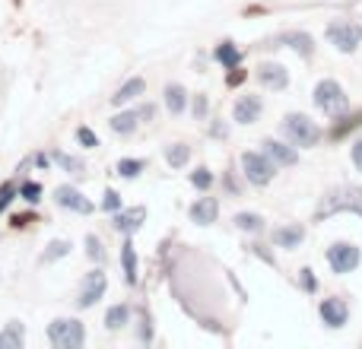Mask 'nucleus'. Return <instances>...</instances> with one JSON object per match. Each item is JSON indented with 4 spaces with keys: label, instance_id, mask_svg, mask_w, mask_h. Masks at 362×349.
Instances as JSON below:
<instances>
[{
    "label": "nucleus",
    "instance_id": "1",
    "mask_svg": "<svg viewBox=\"0 0 362 349\" xmlns=\"http://www.w3.org/2000/svg\"><path fill=\"white\" fill-rule=\"evenodd\" d=\"M334 213H356V216H362V187L340 184L334 191H327L318 213H315V219H327Z\"/></svg>",
    "mask_w": 362,
    "mask_h": 349
},
{
    "label": "nucleus",
    "instance_id": "2",
    "mask_svg": "<svg viewBox=\"0 0 362 349\" xmlns=\"http://www.w3.org/2000/svg\"><path fill=\"white\" fill-rule=\"evenodd\" d=\"M315 105L327 114V118H344L350 112V99H346L344 86L337 80H321L315 86Z\"/></svg>",
    "mask_w": 362,
    "mask_h": 349
},
{
    "label": "nucleus",
    "instance_id": "3",
    "mask_svg": "<svg viewBox=\"0 0 362 349\" xmlns=\"http://www.w3.org/2000/svg\"><path fill=\"white\" fill-rule=\"evenodd\" d=\"M283 134H286L289 143H296V146H315L321 140V127L315 124L308 114H299V112L283 118Z\"/></svg>",
    "mask_w": 362,
    "mask_h": 349
},
{
    "label": "nucleus",
    "instance_id": "4",
    "mask_svg": "<svg viewBox=\"0 0 362 349\" xmlns=\"http://www.w3.org/2000/svg\"><path fill=\"white\" fill-rule=\"evenodd\" d=\"M48 340L57 349H80L86 343V331H83V324L74 318H57V321H51V327H48Z\"/></svg>",
    "mask_w": 362,
    "mask_h": 349
},
{
    "label": "nucleus",
    "instance_id": "5",
    "mask_svg": "<svg viewBox=\"0 0 362 349\" xmlns=\"http://www.w3.org/2000/svg\"><path fill=\"white\" fill-rule=\"evenodd\" d=\"M327 42L337 51H344V54H353L362 42V25L350 23V19H337V23L327 25Z\"/></svg>",
    "mask_w": 362,
    "mask_h": 349
},
{
    "label": "nucleus",
    "instance_id": "6",
    "mask_svg": "<svg viewBox=\"0 0 362 349\" xmlns=\"http://www.w3.org/2000/svg\"><path fill=\"white\" fill-rule=\"evenodd\" d=\"M242 172H245V178H248L251 184L264 187V184L274 181L276 165L267 159V153H242Z\"/></svg>",
    "mask_w": 362,
    "mask_h": 349
},
{
    "label": "nucleus",
    "instance_id": "7",
    "mask_svg": "<svg viewBox=\"0 0 362 349\" xmlns=\"http://www.w3.org/2000/svg\"><path fill=\"white\" fill-rule=\"evenodd\" d=\"M359 261H362L359 248L350 242H337L327 248V264H331L334 273H353L359 267Z\"/></svg>",
    "mask_w": 362,
    "mask_h": 349
},
{
    "label": "nucleus",
    "instance_id": "8",
    "mask_svg": "<svg viewBox=\"0 0 362 349\" xmlns=\"http://www.w3.org/2000/svg\"><path fill=\"white\" fill-rule=\"evenodd\" d=\"M105 289H108V280H105V273H102V270L86 273V280H83V286H80V299H76V305H80V308H93L95 302L105 295Z\"/></svg>",
    "mask_w": 362,
    "mask_h": 349
},
{
    "label": "nucleus",
    "instance_id": "9",
    "mask_svg": "<svg viewBox=\"0 0 362 349\" xmlns=\"http://www.w3.org/2000/svg\"><path fill=\"white\" fill-rule=\"evenodd\" d=\"M54 203L57 206H64V210H74V213H93V200L89 197H83L76 187H70V184H61L54 191Z\"/></svg>",
    "mask_w": 362,
    "mask_h": 349
},
{
    "label": "nucleus",
    "instance_id": "10",
    "mask_svg": "<svg viewBox=\"0 0 362 349\" xmlns=\"http://www.w3.org/2000/svg\"><path fill=\"white\" fill-rule=\"evenodd\" d=\"M257 80H261L267 89H276V93L289 86V73H286V67H283V64H270V61H264L261 67H257Z\"/></svg>",
    "mask_w": 362,
    "mask_h": 349
},
{
    "label": "nucleus",
    "instance_id": "11",
    "mask_svg": "<svg viewBox=\"0 0 362 349\" xmlns=\"http://www.w3.org/2000/svg\"><path fill=\"white\" fill-rule=\"evenodd\" d=\"M146 223V210L144 206H131V210H118L112 219V225L118 232H124V235H134V232L140 229V225Z\"/></svg>",
    "mask_w": 362,
    "mask_h": 349
},
{
    "label": "nucleus",
    "instance_id": "12",
    "mask_svg": "<svg viewBox=\"0 0 362 349\" xmlns=\"http://www.w3.org/2000/svg\"><path fill=\"white\" fill-rule=\"evenodd\" d=\"M318 312H321V321H325L327 327H344L346 318H350V308H346L344 299H325Z\"/></svg>",
    "mask_w": 362,
    "mask_h": 349
},
{
    "label": "nucleus",
    "instance_id": "13",
    "mask_svg": "<svg viewBox=\"0 0 362 349\" xmlns=\"http://www.w3.org/2000/svg\"><path fill=\"white\" fill-rule=\"evenodd\" d=\"M261 99L257 95H238L235 108H232V118L238 121V124H255L257 118H261Z\"/></svg>",
    "mask_w": 362,
    "mask_h": 349
},
{
    "label": "nucleus",
    "instance_id": "14",
    "mask_svg": "<svg viewBox=\"0 0 362 349\" xmlns=\"http://www.w3.org/2000/svg\"><path fill=\"white\" fill-rule=\"evenodd\" d=\"M264 153H267V159L274 165H296L299 162V153H296V143L293 146H286V143H280V140H264Z\"/></svg>",
    "mask_w": 362,
    "mask_h": 349
},
{
    "label": "nucleus",
    "instance_id": "15",
    "mask_svg": "<svg viewBox=\"0 0 362 349\" xmlns=\"http://www.w3.org/2000/svg\"><path fill=\"white\" fill-rule=\"evenodd\" d=\"M302 238H305V229H302L299 223L274 229V244H276V248H299Z\"/></svg>",
    "mask_w": 362,
    "mask_h": 349
},
{
    "label": "nucleus",
    "instance_id": "16",
    "mask_svg": "<svg viewBox=\"0 0 362 349\" xmlns=\"http://www.w3.org/2000/svg\"><path fill=\"white\" fill-rule=\"evenodd\" d=\"M187 213H191V219H194V223H197V225H210V223H216L219 203H216V200H213V197H200L197 203H194Z\"/></svg>",
    "mask_w": 362,
    "mask_h": 349
},
{
    "label": "nucleus",
    "instance_id": "17",
    "mask_svg": "<svg viewBox=\"0 0 362 349\" xmlns=\"http://www.w3.org/2000/svg\"><path fill=\"white\" fill-rule=\"evenodd\" d=\"M146 93V83L140 80V76H131V80L124 83V86L118 89V93L112 95V102L115 105H124V102H134V99H140V95Z\"/></svg>",
    "mask_w": 362,
    "mask_h": 349
},
{
    "label": "nucleus",
    "instance_id": "18",
    "mask_svg": "<svg viewBox=\"0 0 362 349\" xmlns=\"http://www.w3.org/2000/svg\"><path fill=\"white\" fill-rule=\"evenodd\" d=\"M25 343V327L19 321H10V324L0 331V349H19Z\"/></svg>",
    "mask_w": 362,
    "mask_h": 349
},
{
    "label": "nucleus",
    "instance_id": "19",
    "mask_svg": "<svg viewBox=\"0 0 362 349\" xmlns=\"http://www.w3.org/2000/svg\"><path fill=\"white\" fill-rule=\"evenodd\" d=\"M137 124H140V112H121L108 121V127H112L115 134H124V137L137 131Z\"/></svg>",
    "mask_w": 362,
    "mask_h": 349
},
{
    "label": "nucleus",
    "instance_id": "20",
    "mask_svg": "<svg viewBox=\"0 0 362 349\" xmlns=\"http://www.w3.org/2000/svg\"><path fill=\"white\" fill-rule=\"evenodd\" d=\"M121 264H124V280L131 283V286H137V254H134L131 242L121 244Z\"/></svg>",
    "mask_w": 362,
    "mask_h": 349
},
{
    "label": "nucleus",
    "instance_id": "21",
    "mask_svg": "<svg viewBox=\"0 0 362 349\" xmlns=\"http://www.w3.org/2000/svg\"><path fill=\"white\" fill-rule=\"evenodd\" d=\"M185 102H187L185 86H178V83H169V86H165V108H169L172 114H178V112H185Z\"/></svg>",
    "mask_w": 362,
    "mask_h": 349
},
{
    "label": "nucleus",
    "instance_id": "22",
    "mask_svg": "<svg viewBox=\"0 0 362 349\" xmlns=\"http://www.w3.org/2000/svg\"><path fill=\"white\" fill-rule=\"evenodd\" d=\"M283 42L289 45V48H296L302 57H312L315 54V42L312 35H305V32H289V35H283Z\"/></svg>",
    "mask_w": 362,
    "mask_h": 349
},
{
    "label": "nucleus",
    "instance_id": "23",
    "mask_svg": "<svg viewBox=\"0 0 362 349\" xmlns=\"http://www.w3.org/2000/svg\"><path fill=\"white\" fill-rule=\"evenodd\" d=\"M216 61L223 64V67L235 70L238 64H242V51H238L232 42H223V45H219V48H216Z\"/></svg>",
    "mask_w": 362,
    "mask_h": 349
},
{
    "label": "nucleus",
    "instance_id": "24",
    "mask_svg": "<svg viewBox=\"0 0 362 349\" xmlns=\"http://www.w3.org/2000/svg\"><path fill=\"white\" fill-rule=\"evenodd\" d=\"M187 159H191V146H185V143L165 146V162H169L172 169H185Z\"/></svg>",
    "mask_w": 362,
    "mask_h": 349
},
{
    "label": "nucleus",
    "instance_id": "25",
    "mask_svg": "<svg viewBox=\"0 0 362 349\" xmlns=\"http://www.w3.org/2000/svg\"><path fill=\"white\" fill-rule=\"evenodd\" d=\"M127 318H131V308L127 305H112L105 314V327L108 331H121V327L127 324Z\"/></svg>",
    "mask_w": 362,
    "mask_h": 349
},
{
    "label": "nucleus",
    "instance_id": "26",
    "mask_svg": "<svg viewBox=\"0 0 362 349\" xmlns=\"http://www.w3.org/2000/svg\"><path fill=\"white\" fill-rule=\"evenodd\" d=\"M67 254H70V242L54 238V242L48 244V251L42 254V264H54V261H61V257H67Z\"/></svg>",
    "mask_w": 362,
    "mask_h": 349
},
{
    "label": "nucleus",
    "instance_id": "27",
    "mask_svg": "<svg viewBox=\"0 0 362 349\" xmlns=\"http://www.w3.org/2000/svg\"><path fill=\"white\" fill-rule=\"evenodd\" d=\"M235 225L242 232H261L264 229V216H257V213H238Z\"/></svg>",
    "mask_w": 362,
    "mask_h": 349
},
{
    "label": "nucleus",
    "instance_id": "28",
    "mask_svg": "<svg viewBox=\"0 0 362 349\" xmlns=\"http://www.w3.org/2000/svg\"><path fill=\"white\" fill-rule=\"evenodd\" d=\"M144 169H146L144 159H121V162H118V174H121V178H137Z\"/></svg>",
    "mask_w": 362,
    "mask_h": 349
},
{
    "label": "nucleus",
    "instance_id": "29",
    "mask_svg": "<svg viewBox=\"0 0 362 349\" xmlns=\"http://www.w3.org/2000/svg\"><path fill=\"white\" fill-rule=\"evenodd\" d=\"M54 159H57V165H61L64 172H70V174H80L83 172V162L76 156H67V153H54Z\"/></svg>",
    "mask_w": 362,
    "mask_h": 349
},
{
    "label": "nucleus",
    "instance_id": "30",
    "mask_svg": "<svg viewBox=\"0 0 362 349\" xmlns=\"http://www.w3.org/2000/svg\"><path fill=\"white\" fill-rule=\"evenodd\" d=\"M86 254H89V261H95V264L105 261V251H102V242H99L95 235H89V238H86Z\"/></svg>",
    "mask_w": 362,
    "mask_h": 349
},
{
    "label": "nucleus",
    "instance_id": "31",
    "mask_svg": "<svg viewBox=\"0 0 362 349\" xmlns=\"http://www.w3.org/2000/svg\"><path fill=\"white\" fill-rule=\"evenodd\" d=\"M191 184H194V187H200V191H206V187L213 184V174L206 172V169H197V172L191 174Z\"/></svg>",
    "mask_w": 362,
    "mask_h": 349
},
{
    "label": "nucleus",
    "instance_id": "32",
    "mask_svg": "<svg viewBox=\"0 0 362 349\" xmlns=\"http://www.w3.org/2000/svg\"><path fill=\"white\" fill-rule=\"evenodd\" d=\"M76 140H80V143L86 146V150H93V146H99V140H95V134L89 131V127H80V131H76Z\"/></svg>",
    "mask_w": 362,
    "mask_h": 349
},
{
    "label": "nucleus",
    "instance_id": "33",
    "mask_svg": "<svg viewBox=\"0 0 362 349\" xmlns=\"http://www.w3.org/2000/svg\"><path fill=\"white\" fill-rule=\"evenodd\" d=\"M299 280H302V289H305V292H315V289H318V280H315V273L312 270H299Z\"/></svg>",
    "mask_w": 362,
    "mask_h": 349
},
{
    "label": "nucleus",
    "instance_id": "34",
    "mask_svg": "<svg viewBox=\"0 0 362 349\" xmlns=\"http://www.w3.org/2000/svg\"><path fill=\"white\" fill-rule=\"evenodd\" d=\"M38 194H42V187H38L35 181H29V184H23V197L29 200V203H35V200H38Z\"/></svg>",
    "mask_w": 362,
    "mask_h": 349
},
{
    "label": "nucleus",
    "instance_id": "35",
    "mask_svg": "<svg viewBox=\"0 0 362 349\" xmlns=\"http://www.w3.org/2000/svg\"><path fill=\"white\" fill-rule=\"evenodd\" d=\"M206 108H210V105H206V95H197V99H194V118H206Z\"/></svg>",
    "mask_w": 362,
    "mask_h": 349
},
{
    "label": "nucleus",
    "instance_id": "36",
    "mask_svg": "<svg viewBox=\"0 0 362 349\" xmlns=\"http://www.w3.org/2000/svg\"><path fill=\"white\" fill-rule=\"evenodd\" d=\"M102 203H105V210H115L118 213V206H121V197L115 191H105V200H102Z\"/></svg>",
    "mask_w": 362,
    "mask_h": 349
},
{
    "label": "nucleus",
    "instance_id": "37",
    "mask_svg": "<svg viewBox=\"0 0 362 349\" xmlns=\"http://www.w3.org/2000/svg\"><path fill=\"white\" fill-rule=\"evenodd\" d=\"M10 200H13V184H4V187H0V210H4Z\"/></svg>",
    "mask_w": 362,
    "mask_h": 349
},
{
    "label": "nucleus",
    "instance_id": "38",
    "mask_svg": "<svg viewBox=\"0 0 362 349\" xmlns=\"http://www.w3.org/2000/svg\"><path fill=\"white\" fill-rule=\"evenodd\" d=\"M353 165H356V169L362 172V140H356V143H353Z\"/></svg>",
    "mask_w": 362,
    "mask_h": 349
},
{
    "label": "nucleus",
    "instance_id": "39",
    "mask_svg": "<svg viewBox=\"0 0 362 349\" xmlns=\"http://www.w3.org/2000/svg\"><path fill=\"white\" fill-rule=\"evenodd\" d=\"M226 134H229V127L226 124H213V137H226Z\"/></svg>",
    "mask_w": 362,
    "mask_h": 349
},
{
    "label": "nucleus",
    "instance_id": "40",
    "mask_svg": "<svg viewBox=\"0 0 362 349\" xmlns=\"http://www.w3.org/2000/svg\"><path fill=\"white\" fill-rule=\"evenodd\" d=\"M242 76H245V73H238V67H235V73L229 76V83H232V86H235V83H242Z\"/></svg>",
    "mask_w": 362,
    "mask_h": 349
}]
</instances>
